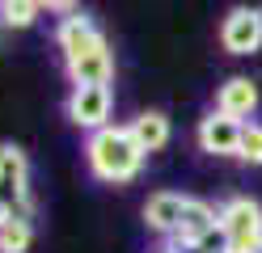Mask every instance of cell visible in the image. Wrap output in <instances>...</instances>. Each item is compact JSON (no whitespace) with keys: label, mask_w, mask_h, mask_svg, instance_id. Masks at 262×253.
Returning a JSON list of instances; mask_svg holds the SVG:
<instances>
[{"label":"cell","mask_w":262,"mask_h":253,"mask_svg":"<svg viewBox=\"0 0 262 253\" xmlns=\"http://www.w3.org/2000/svg\"><path fill=\"white\" fill-rule=\"evenodd\" d=\"M258 106H262V93H258V84L250 76H228L216 89V110L237 118V123H250L258 114Z\"/></svg>","instance_id":"9c48e42d"},{"label":"cell","mask_w":262,"mask_h":253,"mask_svg":"<svg viewBox=\"0 0 262 253\" xmlns=\"http://www.w3.org/2000/svg\"><path fill=\"white\" fill-rule=\"evenodd\" d=\"M258 253H262V249H258Z\"/></svg>","instance_id":"e0dca14e"},{"label":"cell","mask_w":262,"mask_h":253,"mask_svg":"<svg viewBox=\"0 0 262 253\" xmlns=\"http://www.w3.org/2000/svg\"><path fill=\"white\" fill-rule=\"evenodd\" d=\"M237 160L241 165H262V123H245L241 144H237Z\"/></svg>","instance_id":"5bb4252c"},{"label":"cell","mask_w":262,"mask_h":253,"mask_svg":"<svg viewBox=\"0 0 262 253\" xmlns=\"http://www.w3.org/2000/svg\"><path fill=\"white\" fill-rule=\"evenodd\" d=\"M220 47L228 55H254V51H262V9H250V5L228 9L220 21Z\"/></svg>","instance_id":"8992f818"},{"label":"cell","mask_w":262,"mask_h":253,"mask_svg":"<svg viewBox=\"0 0 262 253\" xmlns=\"http://www.w3.org/2000/svg\"><path fill=\"white\" fill-rule=\"evenodd\" d=\"M241 131H245V123H237V118H228V114H220L216 106H211L199 118V127H194V140H199V148L207 152V156H237Z\"/></svg>","instance_id":"ba28073f"},{"label":"cell","mask_w":262,"mask_h":253,"mask_svg":"<svg viewBox=\"0 0 262 253\" xmlns=\"http://www.w3.org/2000/svg\"><path fill=\"white\" fill-rule=\"evenodd\" d=\"M55 47L63 59V72L72 84H110L114 80V51L102 26L89 13H68L55 26Z\"/></svg>","instance_id":"6da1fadb"},{"label":"cell","mask_w":262,"mask_h":253,"mask_svg":"<svg viewBox=\"0 0 262 253\" xmlns=\"http://www.w3.org/2000/svg\"><path fill=\"white\" fill-rule=\"evenodd\" d=\"M5 219H9V211H5V207H0V224H5Z\"/></svg>","instance_id":"9a60e30c"},{"label":"cell","mask_w":262,"mask_h":253,"mask_svg":"<svg viewBox=\"0 0 262 253\" xmlns=\"http://www.w3.org/2000/svg\"><path fill=\"white\" fill-rule=\"evenodd\" d=\"M220 228L228 253H258L262 249V202L250 194H233L220 207Z\"/></svg>","instance_id":"3957f363"},{"label":"cell","mask_w":262,"mask_h":253,"mask_svg":"<svg viewBox=\"0 0 262 253\" xmlns=\"http://www.w3.org/2000/svg\"><path fill=\"white\" fill-rule=\"evenodd\" d=\"M30 245H34V219L9 215L0 224V253H30Z\"/></svg>","instance_id":"4fadbf2b"},{"label":"cell","mask_w":262,"mask_h":253,"mask_svg":"<svg viewBox=\"0 0 262 253\" xmlns=\"http://www.w3.org/2000/svg\"><path fill=\"white\" fill-rule=\"evenodd\" d=\"M0 207L9 215L34 219V194H30V160L17 144H0Z\"/></svg>","instance_id":"277c9868"},{"label":"cell","mask_w":262,"mask_h":253,"mask_svg":"<svg viewBox=\"0 0 262 253\" xmlns=\"http://www.w3.org/2000/svg\"><path fill=\"white\" fill-rule=\"evenodd\" d=\"M110 110H114V89L110 84H72V93L63 97V114L68 123L80 131H102L110 127Z\"/></svg>","instance_id":"5b68a950"},{"label":"cell","mask_w":262,"mask_h":253,"mask_svg":"<svg viewBox=\"0 0 262 253\" xmlns=\"http://www.w3.org/2000/svg\"><path fill=\"white\" fill-rule=\"evenodd\" d=\"M47 13V5L38 0H0V26L5 30H30Z\"/></svg>","instance_id":"7c38bea8"},{"label":"cell","mask_w":262,"mask_h":253,"mask_svg":"<svg viewBox=\"0 0 262 253\" xmlns=\"http://www.w3.org/2000/svg\"><path fill=\"white\" fill-rule=\"evenodd\" d=\"M182 207H186V194L178 190H152L148 202H144V228H148L152 236H161V241H169L178 219H182Z\"/></svg>","instance_id":"30bf717a"},{"label":"cell","mask_w":262,"mask_h":253,"mask_svg":"<svg viewBox=\"0 0 262 253\" xmlns=\"http://www.w3.org/2000/svg\"><path fill=\"white\" fill-rule=\"evenodd\" d=\"M157 253H169V249H157Z\"/></svg>","instance_id":"2e32d148"},{"label":"cell","mask_w":262,"mask_h":253,"mask_svg":"<svg viewBox=\"0 0 262 253\" xmlns=\"http://www.w3.org/2000/svg\"><path fill=\"white\" fill-rule=\"evenodd\" d=\"M144 160H148V156H144L140 144L131 140L127 123H110V127L93 131L85 140V165H89V173L97 181H106V186L136 181L144 173Z\"/></svg>","instance_id":"7a4b0ae2"},{"label":"cell","mask_w":262,"mask_h":253,"mask_svg":"<svg viewBox=\"0 0 262 253\" xmlns=\"http://www.w3.org/2000/svg\"><path fill=\"white\" fill-rule=\"evenodd\" d=\"M220 224V207H211L207 198H194V194H186V207H182V219H178V228H173V236L161 249H169V253H186L190 245H199L203 236Z\"/></svg>","instance_id":"52a82bcc"},{"label":"cell","mask_w":262,"mask_h":253,"mask_svg":"<svg viewBox=\"0 0 262 253\" xmlns=\"http://www.w3.org/2000/svg\"><path fill=\"white\" fill-rule=\"evenodd\" d=\"M127 131H131V140L140 144V152H144V156L161 152V148L169 144V135H173L169 114H165V110H144V114H136V118L127 123Z\"/></svg>","instance_id":"8fae6325"}]
</instances>
